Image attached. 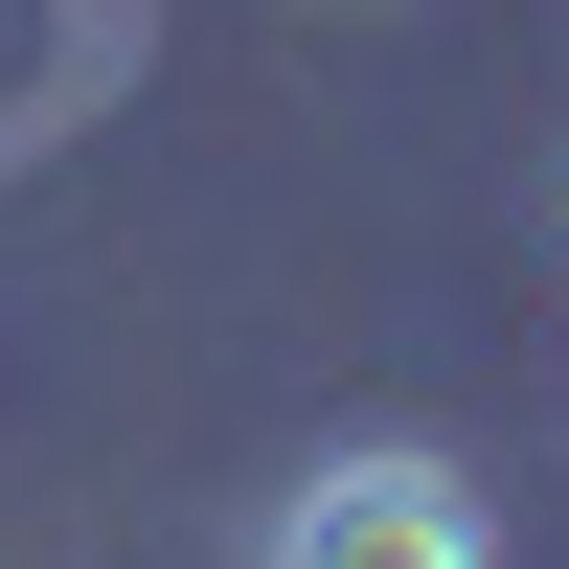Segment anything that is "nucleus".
Instances as JSON below:
<instances>
[{"instance_id":"nucleus-1","label":"nucleus","mask_w":569,"mask_h":569,"mask_svg":"<svg viewBox=\"0 0 569 569\" xmlns=\"http://www.w3.org/2000/svg\"><path fill=\"white\" fill-rule=\"evenodd\" d=\"M251 569H501V501L433 433H342V456H297L251 501Z\"/></svg>"}]
</instances>
